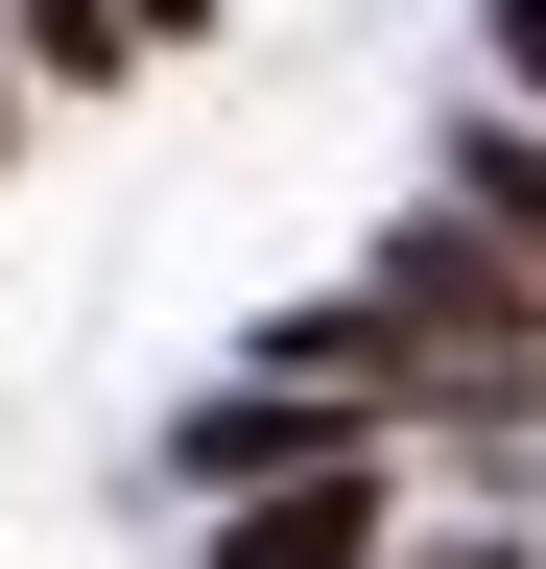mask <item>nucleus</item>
I'll use <instances>...</instances> for the list:
<instances>
[{"label": "nucleus", "mask_w": 546, "mask_h": 569, "mask_svg": "<svg viewBox=\"0 0 546 569\" xmlns=\"http://www.w3.org/2000/svg\"><path fill=\"white\" fill-rule=\"evenodd\" d=\"M475 24H499V71H523V96H546V0H475Z\"/></svg>", "instance_id": "nucleus-6"}, {"label": "nucleus", "mask_w": 546, "mask_h": 569, "mask_svg": "<svg viewBox=\"0 0 546 569\" xmlns=\"http://www.w3.org/2000/svg\"><path fill=\"white\" fill-rule=\"evenodd\" d=\"M357 356H380V403L523 427V403H546V261H499L475 213H404L380 284H357Z\"/></svg>", "instance_id": "nucleus-1"}, {"label": "nucleus", "mask_w": 546, "mask_h": 569, "mask_svg": "<svg viewBox=\"0 0 546 569\" xmlns=\"http://www.w3.org/2000/svg\"><path fill=\"white\" fill-rule=\"evenodd\" d=\"M119 24H143V48H190V24H215V0H119Z\"/></svg>", "instance_id": "nucleus-7"}, {"label": "nucleus", "mask_w": 546, "mask_h": 569, "mask_svg": "<svg viewBox=\"0 0 546 569\" xmlns=\"http://www.w3.org/2000/svg\"><path fill=\"white\" fill-rule=\"evenodd\" d=\"M0 24H24L48 71H72V96H96V71H143V24H119V0H0Z\"/></svg>", "instance_id": "nucleus-5"}, {"label": "nucleus", "mask_w": 546, "mask_h": 569, "mask_svg": "<svg viewBox=\"0 0 546 569\" xmlns=\"http://www.w3.org/2000/svg\"><path fill=\"white\" fill-rule=\"evenodd\" d=\"M332 451H380V403H309V380L190 403V475H215V498H261V475H332Z\"/></svg>", "instance_id": "nucleus-2"}, {"label": "nucleus", "mask_w": 546, "mask_h": 569, "mask_svg": "<svg viewBox=\"0 0 546 569\" xmlns=\"http://www.w3.org/2000/svg\"><path fill=\"white\" fill-rule=\"evenodd\" d=\"M215 569H380V451H332V475H261L238 522H215Z\"/></svg>", "instance_id": "nucleus-3"}, {"label": "nucleus", "mask_w": 546, "mask_h": 569, "mask_svg": "<svg viewBox=\"0 0 546 569\" xmlns=\"http://www.w3.org/2000/svg\"><path fill=\"white\" fill-rule=\"evenodd\" d=\"M451 213H475L499 261H546V119H475V142H451Z\"/></svg>", "instance_id": "nucleus-4"}]
</instances>
